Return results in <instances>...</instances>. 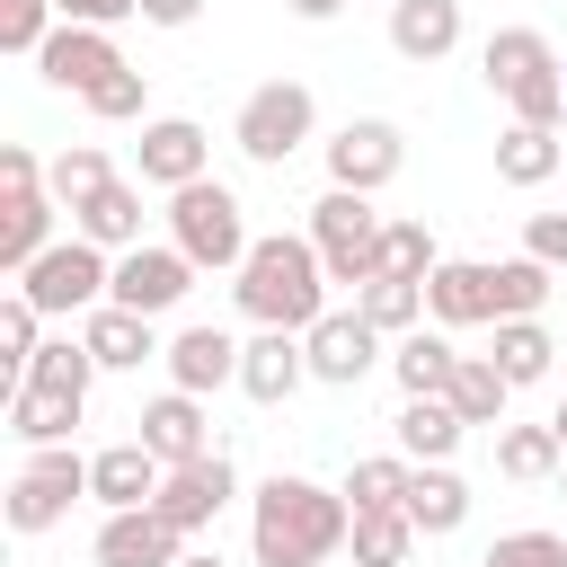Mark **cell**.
<instances>
[{"label":"cell","mask_w":567,"mask_h":567,"mask_svg":"<svg viewBox=\"0 0 567 567\" xmlns=\"http://www.w3.org/2000/svg\"><path fill=\"white\" fill-rule=\"evenodd\" d=\"M346 532H354L346 487H319V478H292V470H275L257 487V514H248L257 567H319V558L346 549Z\"/></svg>","instance_id":"1"},{"label":"cell","mask_w":567,"mask_h":567,"mask_svg":"<svg viewBox=\"0 0 567 567\" xmlns=\"http://www.w3.org/2000/svg\"><path fill=\"white\" fill-rule=\"evenodd\" d=\"M239 310L257 319V328H310L319 310H328V266H319V248H310V230L292 239V230H275V239H248V257H239Z\"/></svg>","instance_id":"2"},{"label":"cell","mask_w":567,"mask_h":567,"mask_svg":"<svg viewBox=\"0 0 567 567\" xmlns=\"http://www.w3.org/2000/svg\"><path fill=\"white\" fill-rule=\"evenodd\" d=\"M478 71L514 106V124H567V62L549 53L540 27H496L487 53H478Z\"/></svg>","instance_id":"3"},{"label":"cell","mask_w":567,"mask_h":567,"mask_svg":"<svg viewBox=\"0 0 567 567\" xmlns=\"http://www.w3.org/2000/svg\"><path fill=\"white\" fill-rule=\"evenodd\" d=\"M381 221L390 213H372V195H354V186H328L310 204V248H319L328 284H372L381 275Z\"/></svg>","instance_id":"4"},{"label":"cell","mask_w":567,"mask_h":567,"mask_svg":"<svg viewBox=\"0 0 567 567\" xmlns=\"http://www.w3.org/2000/svg\"><path fill=\"white\" fill-rule=\"evenodd\" d=\"M168 230H177V248L195 257V266H230L239 275V257H248V213H239V195L221 186V177H195V186H177L168 195Z\"/></svg>","instance_id":"5"},{"label":"cell","mask_w":567,"mask_h":567,"mask_svg":"<svg viewBox=\"0 0 567 567\" xmlns=\"http://www.w3.org/2000/svg\"><path fill=\"white\" fill-rule=\"evenodd\" d=\"M80 496H89V461H80L71 443H35V461L9 478V505H0V514H9L18 540H35V532H53Z\"/></svg>","instance_id":"6"},{"label":"cell","mask_w":567,"mask_h":567,"mask_svg":"<svg viewBox=\"0 0 567 567\" xmlns=\"http://www.w3.org/2000/svg\"><path fill=\"white\" fill-rule=\"evenodd\" d=\"M310 124H319V97H310L301 80H266V89H248V106H239L230 142H239L257 168H284V159L310 142Z\"/></svg>","instance_id":"7"},{"label":"cell","mask_w":567,"mask_h":567,"mask_svg":"<svg viewBox=\"0 0 567 567\" xmlns=\"http://www.w3.org/2000/svg\"><path fill=\"white\" fill-rule=\"evenodd\" d=\"M106 284H115V266H106V248H97V239H80V230H71V239H53V248L18 275V292H27L44 319H62V310H97V301H106Z\"/></svg>","instance_id":"8"},{"label":"cell","mask_w":567,"mask_h":567,"mask_svg":"<svg viewBox=\"0 0 567 567\" xmlns=\"http://www.w3.org/2000/svg\"><path fill=\"white\" fill-rule=\"evenodd\" d=\"M399 168H408V133H399V124H381V115H354V124H337V142H328V186L381 195Z\"/></svg>","instance_id":"9"},{"label":"cell","mask_w":567,"mask_h":567,"mask_svg":"<svg viewBox=\"0 0 567 567\" xmlns=\"http://www.w3.org/2000/svg\"><path fill=\"white\" fill-rule=\"evenodd\" d=\"M195 257L168 239V248H124L115 257V284H106V301H124V310H142V319H159V310H177L186 292H195Z\"/></svg>","instance_id":"10"},{"label":"cell","mask_w":567,"mask_h":567,"mask_svg":"<svg viewBox=\"0 0 567 567\" xmlns=\"http://www.w3.org/2000/svg\"><path fill=\"white\" fill-rule=\"evenodd\" d=\"M301 346H310V381H328V390H354V381L381 363V328H372L363 310H319V319L301 328Z\"/></svg>","instance_id":"11"},{"label":"cell","mask_w":567,"mask_h":567,"mask_svg":"<svg viewBox=\"0 0 567 567\" xmlns=\"http://www.w3.org/2000/svg\"><path fill=\"white\" fill-rule=\"evenodd\" d=\"M35 71H44L53 89L89 97L97 80H115V71H124V53H115V35H106V27H80V18H62V27L44 35V53H35Z\"/></svg>","instance_id":"12"},{"label":"cell","mask_w":567,"mask_h":567,"mask_svg":"<svg viewBox=\"0 0 567 567\" xmlns=\"http://www.w3.org/2000/svg\"><path fill=\"white\" fill-rule=\"evenodd\" d=\"M177 558H186V532L159 505H124L97 523V567H177Z\"/></svg>","instance_id":"13"},{"label":"cell","mask_w":567,"mask_h":567,"mask_svg":"<svg viewBox=\"0 0 567 567\" xmlns=\"http://www.w3.org/2000/svg\"><path fill=\"white\" fill-rule=\"evenodd\" d=\"M301 381H310V346H301L292 328H257V337L239 346V390H248L257 408H284Z\"/></svg>","instance_id":"14"},{"label":"cell","mask_w":567,"mask_h":567,"mask_svg":"<svg viewBox=\"0 0 567 567\" xmlns=\"http://www.w3.org/2000/svg\"><path fill=\"white\" fill-rule=\"evenodd\" d=\"M230 487H239V478H230V461H221V452H204V461H177V470L159 478V496H151V505H159V514L195 540V532L230 505Z\"/></svg>","instance_id":"15"},{"label":"cell","mask_w":567,"mask_h":567,"mask_svg":"<svg viewBox=\"0 0 567 567\" xmlns=\"http://www.w3.org/2000/svg\"><path fill=\"white\" fill-rule=\"evenodd\" d=\"M204 159H213V142H204V124L195 115H151L142 124V186H195L204 177Z\"/></svg>","instance_id":"16"},{"label":"cell","mask_w":567,"mask_h":567,"mask_svg":"<svg viewBox=\"0 0 567 567\" xmlns=\"http://www.w3.org/2000/svg\"><path fill=\"white\" fill-rule=\"evenodd\" d=\"M425 310H434V328H496V266H470V257H443L434 275H425Z\"/></svg>","instance_id":"17"},{"label":"cell","mask_w":567,"mask_h":567,"mask_svg":"<svg viewBox=\"0 0 567 567\" xmlns=\"http://www.w3.org/2000/svg\"><path fill=\"white\" fill-rule=\"evenodd\" d=\"M159 478H168V461H159L151 443H106V452H89V496H97L106 514L151 505V496H159Z\"/></svg>","instance_id":"18"},{"label":"cell","mask_w":567,"mask_h":567,"mask_svg":"<svg viewBox=\"0 0 567 567\" xmlns=\"http://www.w3.org/2000/svg\"><path fill=\"white\" fill-rule=\"evenodd\" d=\"M53 248V186H0V266L27 275Z\"/></svg>","instance_id":"19"},{"label":"cell","mask_w":567,"mask_h":567,"mask_svg":"<svg viewBox=\"0 0 567 567\" xmlns=\"http://www.w3.org/2000/svg\"><path fill=\"white\" fill-rule=\"evenodd\" d=\"M142 443L177 470V461H204L213 452V425H204V399L195 390H159L151 408H142Z\"/></svg>","instance_id":"20"},{"label":"cell","mask_w":567,"mask_h":567,"mask_svg":"<svg viewBox=\"0 0 567 567\" xmlns=\"http://www.w3.org/2000/svg\"><path fill=\"white\" fill-rule=\"evenodd\" d=\"M461 44V0H390V53L399 62H443Z\"/></svg>","instance_id":"21"},{"label":"cell","mask_w":567,"mask_h":567,"mask_svg":"<svg viewBox=\"0 0 567 567\" xmlns=\"http://www.w3.org/2000/svg\"><path fill=\"white\" fill-rule=\"evenodd\" d=\"M80 337H89V354H97V372H142V363L159 354V337H151V319H142V310H124V301H97Z\"/></svg>","instance_id":"22"},{"label":"cell","mask_w":567,"mask_h":567,"mask_svg":"<svg viewBox=\"0 0 567 567\" xmlns=\"http://www.w3.org/2000/svg\"><path fill=\"white\" fill-rule=\"evenodd\" d=\"M221 381H239V346L221 337V328H186L177 346H168V390H221Z\"/></svg>","instance_id":"23"},{"label":"cell","mask_w":567,"mask_h":567,"mask_svg":"<svg viewBox=\"0 0 567 567\" xmlns=\"http://www.w3.org/2000/svg\"><path fill=\"white\" fill-rule=\"evenodd\" d=\"M425 532L408 523V505H354V532H346V558L354 567H408V549H416Z\"/></svg>","instance_id":"24"},{"label":"cell","mask_w":567,"mask_h":567,"mask_svg":"<svg viewBox=\"0 0 567 567\" xmlns=\"http://www.w3.org/2000/svg\"><path fill=\"white\" fill-rule=\"evenodd\" d=\"M558 168H567L558 124H505V133H496V177H505V186H549Z\"/></svg>","instance_id":"25"},{"label":"cell","mask_w":567,"mask_h":567,"mask_svg":"<svg viewBox=\"0 0 567 567\" xmlns=\"http://www.w3.org/2000/svg\"><path fill=\"white\" fill-rule=\"evenodd\" d=\"M71 230H80V239H97V248H142V186L106 177V186L71 213Z\"/></svg>","instance_id":"26"},{"label":"cell","mask_w":567,"mask_h":567,"mask_svg":"<svg viewBox=\"0 0 567 567\" xmlns=\"http://www.w3.org/2000/svg\"><path fill=\"white\" fill-rule=\"evenodd\" d=\"M390 372H399V390H408V399H443V390H452V372H461V354H452V337H443V328H408V337H399V354H390Z\"/></svg>","instance_id":"27"},{"label":"cell","mask_w":567,"mask_h":567,"mask_svg":"<svg viewBox=\"0 0 567 567\" xmlns=\"http://www.w3.org/2000/svg\"><path fill=\"white\" fill-rule=\"evenodd\" d=\"M399 505H408V523H416V532H461V523H470V487H461L443 461H416Z\"/></svg>","instance_id":"28"},{"label":"cell","mask_w":567,"mask_h":567,"mask_svg":"<svg viewBox=\"0 0 567 567\" xmlns=\"http://www.w3.org/2000/svg\"><path fill=\"white\" fill-rule=\"evenodd\" d=\"M89 399H62V390H35V381H9V434L18 443H71Z\"/></svg>","instance_id":"29"},{"label":"cell","mask_w":567,"mask_h":567,"mask_svg":"<svg viewBox=\"0 0 567 567\" xmlns=\"http://www.w3.org/2000/svg\"><path fill=\"white\" fill-rule=\"evenodd\" d=\"M443 399L461 408V425H505L514 381L496 372V354H461V372H452V390H443Z\"/></svg>","instance_id":"30"},{"label":"cell","mask_w":567,"mask_h":567,"mask_svg":"<svg viewBox=\"0 0 567 567\" xmlns=\"http://www.w3.org/2000/svg\"><path fill=\"white\" fill-rule=\"evenodd\" d=\"M461 434H470V425H461L452 399H408V408H399V452H408V461H452Z\"/></svg>","instance_id":"31"},{"label":"cell","mask_w":567,"mask_h":567,"mask_svg":"<svg viewBox=\"0 0 567 567\" xmlns=\"http://www.w3.org/2000/svg\"><path fill=\"white\" fill-rule=\"evenodd\" d=\"M18 381H35V390H62V399H89V381H97V354H89V337H44V346H35V363H27Z\"/></svg>","instance_id":"32"},{"label":"cell","mask_w":567,"mask_h":567,"mask_svg":"<svg viewBox=\"0 0 567 567\" xmlns=\"http://www.w3.org/2000/svg\"><path fill=\"white\" fill-rule=\"evenodd\" d=\"M354 310H363L381 337H408V328L425 319V284H408V275H372V284H354Z\"/></svg>","instance_id":"33"},{"label":"cell","mask_w":567,"mask_h":567,"mask_svg":"<svg viewBox=\"0 0 567 567\" xmlns=\"http://www.w3.org/2000/svg\"><path fill=\"white\" fill-rule=\"evenodd\" d=\"M496 470H505V478H549V470H567L558 425H505V434H496Z\"/></svg>","instance_id":"34"},{"label":"cell","mask_w":567,"mask_h":567,"mask_svg":"<svg viewBox=\"0 0 567 567\" xmlns=\"http://www.w3.org/2000/svg\"><path fill=\"white\" fill-rule=\"evenodd\" d=\"M106 177H115V168H106V151H97V142H71V151H53V168H44V186H53V204H62V213H80V204H89Z\"/></svg>","instance_id":"35"},{"label":"cell","mask_w":567,"mask_h":567,"mask_svg":"<svg viewBox=\"0 0 567 567\" xmlns=\"http://www.w3.org/2000/svg\"><path fill=\"white\" fill-rule=\"evenodd\" d=\"M549 354H558V346H549V328H540V319H496V372H505L514 390H523V381H540V372H549Z\"/></svg>","instance_id":"36"},{"label":"cell","mask_w":567,"mask_h":567,"mask_svg":"<svg viewBox=\"0 0 567 567\" xmlns=\"http://www.w3.org/2000/svg\"><path fill=\"white\" fill-rule=\"evenodd\" d=\"M549 275H558V266H540V257H505V266H496V319H540Z\"/></svg>","instance_id":"37"},{"label":"cell","mask_w":567,"mask_h":567,"mask_svg":"<svg viewBox=\"0 0 567 567\" xmlns=\"http://www.w3.org/2000/svg\"><path fill=\"white\" fill-rule=\"evenodd\" d=\"M443 257H434V230L425 221H381V275H408V284H425Z\"/></svg>","instance_id":"38"},{"label":"cell","mask_w":567,"mask_h":567,"mask_svg":"<svg viewBox=\"0 0 567 567\" xmlns=\"http://www.w3.org/2000/svg\"><path fill=\"white\" fill-rule=\"evenodd\" d=\"M408 470H416L408 452H381V461H354V470H346V505H399V496H408Z\"/></svg>","instance_id":"39"},{"label":"cell","mask_w":567,"mask_h":567,"mask_svg":"<svg viewBox=\"0 0 567 567\" xmlns=\"http://www.w3.org/2000/svg\"><path fill=\"white\" fill-rule=\"evenodd\" d=\"M80 106H89V115H97V124H133V115H142V106H151V80H142V71H133V62H124V71H115V80H97V89H89V97H80Z\"/></svg>","instance_id":"40"},{"label":"cell","mask_w":567,"mask_h":567,"mask_svg":"<svg viewBox=\"0 0 567 567\" xmlns=\"http://www.w3.org/2000/svg\"><path fill=\"white\" fill-rule=\"evenodd\" d=\"M35 346H44V310H35L27 292H9V301H0V354H9V372H27Z\"/></svg>","instance_id":"41"},{"label":"cell","mask_w":567,"mask_h":567,"mask_svg":"<svg viewBox=\"0 0 567 567\" xmlns=\"http://www.w3.org/2000/svg\"><path fill=\"white\" fill-rule=\"evenodd\" d=\"M62 0H0V53H44Z\"/></svg>","instance_id":"42"},{"label":"cell","mask_w":567,"mask_h":567,"mask_svg":"<svg viewBox=\"0 0 567 567\" xmlns=\"http://www.w3.org/2000/svg\"><path fill=\"white\" fill-rule=\"evenodd\" d=\"M478 567H567V540L558 532H505V540H487Z\"/></svg>","instance_id":"43"},{"label":"cell","mask_w":567,"mask_h":567,"mask_svg":"<svg viewBox=\"0 0 567 567\" xmlns=\"http://www.w3.org/2000/svg\"><path fill=\"white\" fill-rule=\"evenodd\" d=\"M523 257L567 266V213H532V221H523Z\"/></svg>","instance_id":"44"},{"label":"cell","mask_w":567,"mask_h":567,"mask_svg":"<svg viewBox=\"0 0 567 567\" xmlns=\"http://www.w3.org/2000/svg\"><path fill=\"white\" fill-rule=\"evenodd\" d=\"M44 168L53 159H35L27 142H0V186H44Z\"/></svg>","instance_id":"45"},{"label":"cell","mask_w":567,"mask_h":567,"mask_svg":"<svg viewBox=\"0 0 567 567\" xmlns=\"http://www.w3.org/2000/svg\"><path fill=\"white\" fill-rule=\"evenodd\" d=\"M62 18H80V27H115V18H142V0H62Z\"/></svg>","instance_id":"46"},{"label":"cell","mask_w":567,"mask_h":567,"mask_svg":"<svg viewBox=\"0 0 567 567\" xmlns=\"http://www.w3.org/2000/svg\"><path fill=\"white\" fill-rule=\"evenodd\" d=\"M195 9H204V0H142L151 27H195Z\"/></svg>","instance_id":"47"},{"label":"cell","mask_w":567,"mask_h":567,"mask_svg":"<svg viewBox=\"0 0 567 567\" xmlns=\"http://www.w3.org/2000/svg\"><path fill=\"white\" fill-rule=\"evenodd\" d=\"M346 0H292V18H337Z\"/></svg>","instance_id":"48"},{"label":"cell","mask_w":567,"mask_h":567,"mask_svg":"<svg viewBox=\"0 0 567 567\" xmlns=\"http://www.w3.org/2000/svg\"><path fill=\"white\" fill-rule=\"evenodd\" d=\"M177 567H221V558H213V549H186V558H177Z\"/></svg>","instance_id":"49"},{"label":"cell","mask_w":567,"mask_h":567,"mask_svg":"<svg viewBox=\"0 0 567 567\" xmlns=\"http://www.w3.org/2000/svg\"><path fill=\"white\" fill-rule=\"evenodd\" d=\"M549 425H558V443H567V399H558V408H549Z\"/></svg>","instance_id":"50"},{"label":"cell","mask_w":567,"mask_h":567,"mask_svg":"<svg viewBox=\"0 0 567 567\" xmlns=\"http://www.w3.org/2000/svg\"><path fill=\"white\" fill-rule=\"evenodd\" d=\"M319 567H354V558H319Z\"/></svg>","instance_id":"51"},{"label":"cell","mask_w":567,"mask_h":567,"mask_svg":"<svg viewBox=\"0 0 567 567\" xmlns=\"http://www.w3.org/2000/svg\"><path fill=\"white\" fill-rule=\"evenodd\" d=\"M558 478H567V470H558Z\"/></svg>","instance_id":"52"}]
</instances>
